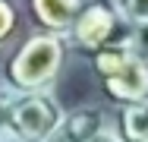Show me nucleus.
<instances>
[{
	"label": "nucleus",
	"instance_id": "nucleus-3",
	"mask_svg": "<svg viewBox=\"0 0 148 142\" xmlns=\"http://www.w3.org/2000/svg\"><path fill=\"white\" fill-rule=\"evenodd\" d=\"M10 95V92H6ZM63 104L54 88L16 92L6 98V139L10 142H47V136L63 120Z\"/></svg>",
	"mask_w": 148,
	"mask_h": 142
},
{
	"label": "nucleus",
	"instance_id": "nucleus-12",
	"mask_svg": "<svg viewBox=\"0 0 148 142\" xmlns=\"http://www.w3.org/2000/svg\"><path fill=\"white\" fill-rule=\"evenodd\" d=\"M6 92L0 88V142H6Z\"/></svg>",
	"mask_w": 148,
	"mask_h": 142
},
{
	"label": "nucleus",
	"instance_id": "nucleus-13",
	"mask_svg": "<svg viewBox=\"0 0 148 142\" xmlns=\"http://www.w3.org/2000/svg\"><path fill=\"white\" fill-rule=\"evenodd\" d=\"M6 142H10V139H6Z\"/></svg>",
	"mask_w": 148,
	"mask_h": 142
},
{
	"label": "nucleus",
	"instance_id": "nucleus-5",
	"mask_svg": "<svg viewBox=\"0 0 148 142\" xmlns=\"http://www.w3.org/2000/svg\"><path fill=\"white\" fill-rule=\"evenodd\" d=\"M110 123V117L98 104H82L76 111H66L57 130L47 136V142H88L95 133H101Z\"/></svg>",
	"mask_w": 148,
	"mask_h": 142
},
{
	"label": "nucleus",
	"instance_id": "nucleus-1",
	"mask_svg": "<svg viewBox=\"0 0 148 142\" xmlns=\"http://www.w3.org/2000/svg\"><path fill=\"white\" fill-rule=\"evenodd\" d=\"M66 35L35 28L22 41H16L3 60H0V88L16 95V92H44L54 88L69 57Z\"/></svg>",
	"mask_w": 148,
	"mask_h": 142
},
{
	"label": "nucleus",
	"instance_id": "nucleus-7",
	"mask_svg": "<svg viewBox=\"0 0 148 142\" xmlns=\"http://www.w3.org/2000/svg\"><path fill=\"white\" fill-rule=\"evenodd\" d=\"M110 123L123 142H148V98L136 104H123Z\"/></svg>",
	"mask_w": 148,
	"mask_h": 142
},
{
	"label": "nucleus",
	"instance_id": "nucleus-8",
	"mask_svg": "<svg viewBox=\"0 0 148 142\" xmlns=\"http://www.w3.org/2000/svg\"><path fill=\"white\" fill-rule=\"evenodd\" d=\"M22 26V10L16 0H0V51H6V44L19 35Z\"/></svg>",
	"mask_w": 148,
	"mask_h": 142
},
{
	"label": "nucleus",
	"instance_id": "nucleus-2",
	"mask_svg": "<svg viewBox=\"0 0 148 142\" xmlns=\"http://www.w3.org/2000/svg\"><path fill=\"white\" fill-rule=\"evenodd\" d=\"M88 63L91 73L98 76L101 95L110 104L123 108L148 98V63L129 51L126 38L98 48L95 54H88Z\"/></svg>",
	"mask_w": 148,
	"mask_h": 142
},
{
	"label": "nucleus",
	"instance_id": "nucleus-6",
	"mask_svg": "<svg viewBox=\"0 0 148 142\" xmlns=\"http://www.w3.org/2000/svg\"><path fill=\"white\" fill-rule=\"evenodd\" d=\"M82 6H85V0H25V10H29L35 28L57 32V35L69 32Z\"/></svg>",
	"mask_w": 148,
	"mask_h": 142
},
{
	"label": "nucleus",
	"instance_id": "nucleus-11",
	"mask_svg": "<svg viewBox=\"0 0 148 142\" xmlns=\"http://www.w3.org/2000/svg\"><path fill=\"white\" fill-rule=\"evenodd\" d=\"M88 142H123V139L117 136V130H114V123H107V126H104L101 133H95V136H91Z\"/></svg>",
	"mask_w": 148,
	"mask_h": 142
},
{
	"label": "nucleus",
	"instance_id": "nucleus-10",
	"mask_svg": "<svg viewBox=\"0 0 148 142\" xmlns=\"http://www.w3.org/2000/svg\"><path fill=\"white\" fill-rule=\"evenodd\" d=\"M126 44H129V51L139 57V60L148 63V22L129 26V32H126Z\"/></svg>",
	"mask_w": 148,
	"mask_h": 142
},
{
	"label": "nucleus",
	"instance_id": "nucleus-9",
	"mask_svg": "<svg viewBox=\"0 0 148 142\" xmlns=\"http://www.w3.org/2000/svg\"><path fill=\"white\" fill-rule=\"evenodd\" d=\"M117 6L120 19L126 26H139V22H148V0H110Z\"/></svg>",
	"mask_w": 148,
	"mask_h": 142
},
{
	"label": "nucleus",
	"instance_id": "nucleus-4",
	"mask_svg": "<svg viewBox=\"0 0 148 142\" xmlns=\"http://www.w3.org/2000/svg\"><path fill=\"white\" fill-rule=\"evenodd\" d=\"M126 32L129 26L120 19L117 6L110 0H85V6L79 10V16L66 32V41L79 54H95L98 48L126 38Z\"/></svg>",
	"mask_w": 148,
	"mask_h": 142
}]
</instances>
